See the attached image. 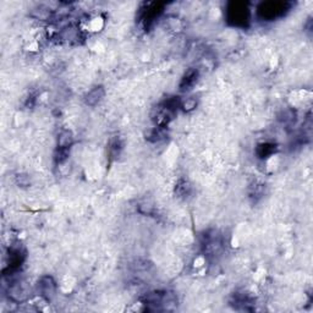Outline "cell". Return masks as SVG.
I'll return each instance as SVG.
<instances>
[{"label":"cell","mask_w":313,"mask_h":313,"mask_svg":"<svg viewBox=\"0 0 313 313\" xmlns=\"http://www.w3.org/2000/svg\"><path fill=\"white\" fill-rule=\"evenodd\" d=\"M73 143V134L70 130H61L58 134V148L68 149Z\"/></svg>","instance_id":"9c48e42d"},{"label":"cell","mask_w":313,"mask_h":313,"mask_svg":"<svg viewBox=\"0 0 313 313\" xmlns=\"http://www.w3.org/2000/svg\"><path fill=\"white\" fill-rule=\"evenodd\" d=\"M275 151V144L274 143H269V142H264V143H261L257 146V156L259 158L264 159L268 158L273 154V152Z\"/></svg>","instance_id":"30bf717a"},{"label":"cell","mask_w":313,"mask_h":313,"mask_svg":"<svg viewBox=\"0 0 313 313\" xmlns=\"http://www.w3.org/2000/svg\"><path fill=\"white\" fill-rule=\"evenodd\" d=\"M197 105V102H196L195 98H186L185 100L180 102V108H182V110L185 112H191L193 110Z\"/></svg>","instance_id":"7c38bea8"},{"label":"cell","mask_w":313,"mask_h":313,"mask_svg":"<svg viewBox=\"0 0 313 313\" xmlns=\"http://www.w3.org/2000/svg\"><path fill=\"white\" fill-rule=\"evenodd\" d=\"M226 21L234 27L246 28L251 22V9L246 2L231 1L226 6Z\"/></svg>","instance_id":"6da1fadb"},{"label":"cell","mask_w":313,"mask_h":313,"mask_svg":"<svg viewBox=\"0 0 313 313\" xmlns=\"http://www.w3.org/2000/svg\"><path fill=\"white\" fill-rule=\"evenodd\" d=\"M198 78V71L195 68H190L185 72V75L182 76L180 82V89L181 90H188L195 86V83L197 82Z\"/></svg>","instance_id":"ba28073f"},{"label":"cell","mask_w":313,"mask_h":313,"mask_svg":"<svg viewBox=\"0 0 313 313\" xmlns=\"http://www.w3.org/2000/svg\"><path fill=\"white\" fill-rule=\"evenodd\" d=\"M144 7L141 9V21L143 22L144 27L146 28H149L152 24L156 22V19H159L161 14H163L164 10V5L161 2H147V4H143Z\"/></svg>","instance_id":"277c9868"},{"label":"cell","mask_w":313,"mask_h":313,"mask_svg":"<svg viewBox=\"0 0 313 313\" xmlns=\"http://www.w3.org/2000/svg\"><path fill=\"white\" fill-rule=\"evenodd\" d=\"M290 6V2L286 1H266L257 7V15L263 21H273L285 15Z\"/></svg>","instance_id":"7a4b0ae2"},{"label":"cell","mask_w":313,"mask_h":313,"mask_svg":"<svg viewBox=\"0 0 313 313\" xmlns=\"http://www.w3.org/2000/svg\"><path fill=\"white\" fill-rule=\"evenodd\" d=\"M26 259V249L23 248L21 244H15L11 245L7 252V264H6V270L9 271L5 275H14L17 273V270L20 269V267L22 266V263Z\"/></svg>","instance_id":"3957f363"},{"label":"cell","mask_w":313,"mask_h":313,"mask_svg":"<svg viewBox=\"0 0 313 313\" xmlns=\"http://www.w3.org/2000/svg\"><path fill=\"white\" fill-rule=\"evenodd\" d=\"M9 297L15 302H22L27 298V290L24 285L20 281L10 284L9 286Z\"/></svg>","instance_id":"8992f818"},{"label":"cell","mask_w":313,"mask_h":313,"mask_svg":"<svg viewBox=\"0 0 313 313\" xmlns=\"http://www.w3.org/2000/svg\"><path fill=\"white\" fill-rule=\"evenodd\" d=\"M37 286H38L39 295H41L43 298H45L46 301L51 300V298L55 296L56 283L54 281V279L51 278V276L49 275L42 276V278L38 280Z\"/></svg>","instance_id":"5b68a950"},{"label":"cell","mask_w":313,"mask_h":313,"mask_svg":"<svg viewBox=\"0 0 313 313\" xmlns=\"http://www.w3.org/2000/svg\"><path fill=\"white\" fill-rule=\"evenodd\" d=\"M105 95V89L103 86H97V87L92 88L90 90H88L87 94L85 95V103L90 107H94L97 105L100 100L104 98Z\"/></svg>","instance_id":"52a82bcc"},{"label":"cell","mask_w":313,"mask_h":313,"mask_svg":"<svg viewBox=\"0 0 313 313\" xmlns=\"http://www.w3.org/2000/svg\"><path fill=\"white\" fill-rule=\"evenodd\" d=\"M122 148V144L120 142L119 138H112L110 141V147H109V153L112 156H117L120 154V151Z\"/></svg>","instance_id":"8fae6325"},{"label":"cell","mask_w":313,"mask_h":313,"mask_svg":"<svg viewBox=\"0 0 313 313\" xmlns=\"http://www.w3.org/2000/svg\"><path fill=\"white\" fill-rule=\"evenodd\" d=\"M16 182L19 183L20 186H22V187H26V186L29 185V178L27 175L21 174V175L16 176Z\"/></svg>","instance_id":"4fadbf2b"}]
</instances>
